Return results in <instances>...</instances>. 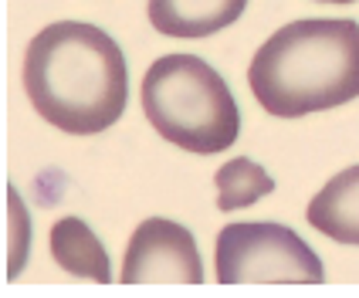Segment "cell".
Returning <instances> with one entry per match:
<instances>
[{
  "mask_svg": "<svg viewBox=\"0 0 359 298\" xmlns=\"http://www.w3.org/2000/svg\"><path fill=\"white\" fill-rule=\"evenodd\" d=\"M48 248H51V258L58 261L68 275H75L81 281H99V285L112 281L109 251L81 217H61L51 227Z\"/></svg>",
  "mask_w": 359,
  "mask_h": 298,
  "instance_id": "ba28073f",
  "label": "cell"
},
{
  "mask_svg": "<svg viewBox=\"0 0 359 298\" xmlns=\"http://www.w3.org/2000/svg\"><path fill=\"white\" fill-rule=\"evenodd\" d=\"M214 183H217V210H227V214L244 210L268 194H275L271 173L251 156H234L231 163H224L214 173Z\"/></svg>",
  "mask_w": 359,
  "mask_h": 298,
  "instance_id": "9c48e42d",
  "label": "cell"
},
{
  "mask_svg": "<svg viewBox=\"0 0 359 298\" xmlns=\"http://www.w3.org/2000/svg\"><path fill=\"white\" fill-rule=\"evenodd\" d=\"M142 112L183 153L214 156L241 136V109L214 65L197 55H163L142 79Z\"/></svg>",
  "mask_w": 359,
  "mask_h": 298,
  "instance_id": "3957f363",
  "label": "cell"
},
{
  "mask_svg": "<svg viewBox=\"0 0 359 298\" xmlns=\"http://www.w3.org/2000/svg\"><path fill=\"white\" fill-rule=\"evenodd\" d=\"M322 4H356V0H322Z\"/></svg>",
  "mask_w": 359,
  "mask_h": 298,
  "instance_id": "30bf717a",
  "label": "cell"
},
{
  "mask_svg": "<svg viewBox=\"0 0 359 298\" xmlns=\"http://www.w3.org/2000/svg\"><path fill=\"white\" fill-rule=\"evenodd\" d=\"M220 285H319L325 281L319 255L305 241L271 220L227 224L217 234Z\"/></svg>",
  "mask_w": 359,
  "mask_h": 298,
  "instance_id": "277c9868",
  "label": "cell"
},
{
  "mask_svg": "<svg viewBox=\"0 0 359 298\" xmlns=\"http://www.w3.org/2000/svg\"><path fill=\"white\" fill-rule=\"evenodd\" d=\"M24 92L41 119L61 133H105L129 102L126 55L95 24H48L24 51Z\"/></svg>",
  "mask_w": 359,
  "mask_h": 298,
  "instance_id": "6da1fadb",
  "label": "cell"
},
{
  "mask_svg": "<svg viewBox=\"0 0 359 298\" xmlns=\"http://www.w3.org/2000/svg\"><path fill=\"white\" fill-rule=\"evenodd\" d=\"M309 224L339 241V244H359V163L342 170L312 197L305 210Z\"/></svg>",
  "mask_w": 359,
  "mask_h": 298,
  "instance_id": "52a82bcc",
  "label": "cell"
},
{
  "mask_svg": "<svg viewBox=\"0 0 359 298\" xmlns=\"http://www.w3.org/2000/svg\"><path fill=\"white\" fill-rule=\"evenodd\" d=\"M258 105L278 119H302L359 99V24L305 18L278 27L248 68Z\"/></svg>",
  "mask_w": 359,
  "mask_h": 298,
  "instance_id": "7a4b0ae2",
  "label": "cell"
},
{
  "mask_svg": "<svg viewBox=\"0 0 359 298\" xmlns=\"http://www.w3.org/2000/svg\"><path fill=\"white\" fill-rule=\"evenodd\" d=\"M248 0H149V24L166 38L197 41L231 27Z\"/></svg>",
  "mask_w": 359,
  "mask_h": 298,
  "instance_id": "8992f818",
  "label": "cell"
},
{
  "mask_svg": "<svg viewBox=\"0 0 359 298\" xmlns=\"http://www.w3.org/2000/svg\"><path fill=\"white\" fill-rule=\"evenodd\" d=\"M119 278L126 285H203L197 241L177 220H142L129 238Z\"/></svg>",
  "mask_w": 359,
  "mask_h": 298,
  "instance_id": "5b68a950",
  "label": "cell"
}]
</instances>
